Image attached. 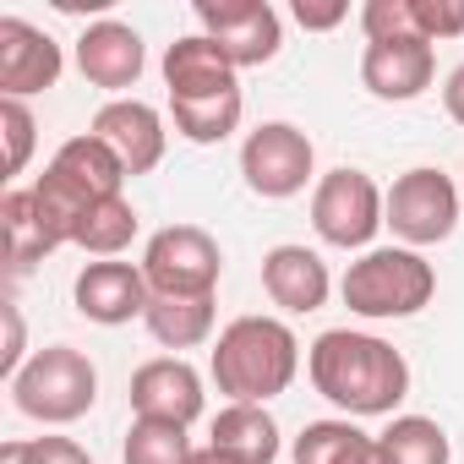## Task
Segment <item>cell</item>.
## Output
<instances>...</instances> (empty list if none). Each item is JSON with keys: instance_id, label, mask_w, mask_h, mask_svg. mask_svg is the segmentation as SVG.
<instances>
[{"instance_id": "obj_1", "label": "cell", "mask_w": 464, "mask_h": 464, "mask_svg": "<svg viewBox=\"0 0 464 464\" xmlns=\"http://www.w3.org/2000/svg\"><path fill=\"white\" fill-rule=\"evenodd\" d=\"M306 377L312 388L344 410V420H366V415H393L410 393V366L404 355L377 339V334H355V328H328L312 339L306 350Z\"/></svg>"}, {"instance_id": "obj_2", "label": "cell", "mask_w": 464, "mask_h": 464, "mask_svg": "<svg viewBox=\"0 0 464 464\" xmlns=\"http://www.w3.org/2000/svg\"><path fill=\"white\" fill-rule=\"evenodd\" d=\"M208 372L218 393H229V404H268L295 382L301 339L279 317H236L218 334Z\"/></svg>"}, {"instance_id": "obj_3", "label": "cell", "mask_w": 464, "mask_h": 464, "mask_svg": "<svg viewBox=\"0 0 464 464\" xmlns=\"http://www.w3.org/2000/svg\"><path fill=\"white\" fill-rule=\"evenodd\" d=\"M339 295L355 317L366 323H399V317H415L431 306L437 295V274L420 252L410 246H372L361 252L344 279H339Z\"/></svg>"}, {"instance_id": "obj_4", "label": "cell", "mask_w": 464, "mask_h": 464, "mask_svg": "<svg viewBox=\"0 0 464 464\" xmlns=\"http://www.w3.org/2000/svg\"><path fill=\"white\" fill-rule=\"evenodd\" d=\"M126 180H131V175H126V164L110 153V142H99L93 131H82V137H72V142L55 148V159L44 164V175L34 180V191H39L44 213L55 218V229L66 236V246H72L77 218H82L93 202H104V197H126V191H121Z\"/></svg>"}, {"instance_id": "obj_5", "label": "cell", "mask_w": 464, "mask_h": 464, "mask_svg": "<svg viewBox=\"0 0 464 464\" xmlns=\"http://www.w3.org/2000/svg\"><path fill=\"white\" fill-rule=\"evenodd\" d=\"M6 388H12V399H17V410H23L28 420L72 426V420H82V415L93 410V399H99V372H93V361H88L82 350L50 344V350H39Z\"/></svg>"}, {"instance_id": "obj_6", "label": "cell", "mask_w": 464, "mask_h": 464, "mask_svg": "<svg viewBox=\"0 0 464 464\" xmlns=\"http://www.w3.org/2000/svg\"><path fill=\"white\" fill-rule=\"evenodd\" d=\"M388 213V191L366 175V169H328L312 186V229L323 246L339 252H372V236L382 229Z\"/></svg>"}, {"instance_id": "obj_7", "label": "cell", "mask_w": 464, "mask_h": 464, "mask_svg": "<svg viewBox=\"0 0 464 464\" xmlns=\"http://www.w3.org/2000/svg\"><path fill=\"white\" fill-rule=\"evenodd\" d=\"M459 213H464L459 186H453L442 169L420 164V169H404V175L388 186V213H382V224L393 229L410 252H420V246H437V241L453 236Z\"/></svg>"}, {"instance_id": "obj_8", "label": "cell", "mask_w": 464, "mask_h": 464, "mask_svg": "<svg viewBox=\"0 0 464 464\" xmlns=\"http://www.w3.org/2000/svg\"><path fill=\"white\" fill-rule=\"evenodd\" d=\"M142 274H148L153 295H218L224 252L202 224H169L148 241Z\"/></svg>"}, {"instance_id": "obj_9", "label": "cell", "mask_w": 464, "mask_h": 464, "mask_svg": "<svg viewBox=\"0 0 464 464\" xmlns=\"http://www.w3.org/2000/svg\"><path fill=\"white\" fill-rule=\"evenodd\" d=\"M241 175L257 197L285 202L295 191H306V180L317 175V148L301 126L290 121H263L246 142H241Z\"/></svg>"}, {"instance_id": "obj_10", "label": "cell", "mask_w": 464, "mask_h": 464, "mask_svg": "<svg viewBox=\"0 0 464 464\" xmlns=\"http://www.w3.org/2000/svg\"><path fill=\"white\" fill-rule=\"evenodd\" d=\"M202 34L229 55V66H268L285 44V23L268 0H197Z\"/></svg>"}, {"instance_id": "obj_11", "label": "cell", "mask_w": 464, "mask_h": 464, "mask_svg": "<svg viewBox=\"0 0 464 464\" xmlns=\"http://www.w3.org/2000/svg\"><path fill=\"white\" fill-rule=\"evenodd\" d=\"M99 142H110V153L126 164V175H148L164 164V148H169V131H164V115L142 99H110L99 104L93 126H88Z\"/></svg>"}, {"instance_id": "obj_12", "label": "cell", "mask_w": 464, "mask_h": 464, "mask_svg": "<svg viewBox=\"0 0 464 464\" xmlns=\"http://www.w3.org/2000/svg\"><path fill=\"white\" fill-rule=\"evenodd\" d=\"M61 72H66V55L44 28L23 17H0V99L44 93L61 82Z\"/></svg>"}, {"instance_id": "obj_13", "label": "cell", "mask_w": 464, "mask_h": 464, "mask_svg": "<svg viewBox=\"0 0 464 464\" xmlns=\"http://www.w3.org/2000/svg\"><path fill=\"white\" fill-rule=\"evenodd\" d=\"M437 55L426 39H377L361 50V88L382 104H410L431 88Z\"/></svg>"}, {"instance_id": "obj_14", "label": "cell", "mask_w": 464, "mask_h": 464, "mask_svg": "<svg viewBox=\"0 0 464 464\" xmlns=\"http://www.w3.org/2000/svg\"><path fill=\"white\" fill-rule=\"evenodd\" d=\"M72 301H77V312H82L88 323L121 328V323H131V317H148L153 290H148L142 263L131 268V263H115V257H110V263H88V268L77 274Z\"/></svg>"}, {"instance_id": "obj_15", "label": "cell", "mask_w": 464, "mask_h": 464, "mask_svg": "<svg viewBox=\"0 0 464 464\" xmlns=\"http://www.w3.org/2000/svg\"><path fill=\"white\" fill-rule=\"evenodd\" d=\"M131 415H137V420L191 426V420L202 415V377H197V366H186L180 355L142 361V366L131 372Z\"/></svg>"}, {"instance_id": "obj_16", "label": "cell", "mask_w": 464, "mask_h": 464, "mask_svg": "<svg viewBox=\"0 0 464 464\" xmlns=\"http://www.w3.org/2000/svg\"><path fill=\"white\" fill-rule=\"evenodd\" d=\"M142 66H148V55H142L137 28L104 17V23H88V28L77 34V72H82L93 88H104V93H126V88H137Z\"/></svg>"}, {"instance_id": "obj_17", "label": "cell", "mask_w": 464, "mask_h": 464, "mask_svg": "<svg viewBox=\"0 0 464 464\" xmlns=\"http://www.w3.org/2000/svg\"><path fill=\"white\" fill-rule=\"evenodd\" d=\"M164 88H169V104H191V99H218V93H236V66L229 55L208 39V34H191V39H175L164 50Z\"/></svg>"}, {"instance_id": "obj_18", "label": "cell", "mask_w": 464, "mask_h": 464, "mask_svg": "<svg viewBox=\"0 0 464 464\" xmlns=\"http://www.w3.org/2000/svg\"><path fill=\"white\" fill-rule=\"evenodd\" d=\"M263 290L279 312L290 317H306V312H323L328 306V263L312 252V246H274L263 257Z\"/></svg>"}, {"instance_id": "obj_19", "label": "cell", "mask_w": 464, "mask_h": 464, "mask_svg": "<svg viewBox=\"0 0 464 464\" xmlns=\"http://www.w3.org/2000/svg\"><path fill=\"white\" fill-rule=\"evenodd\" d=\"M0 229H6V263H12V274H28L34 263H44L50 252L66 246V236L55 229V218L44 213V202H39L34 186H17V191L0 197Z\"/></svg>"}, {"instance_id": "obj_20", "label": "cell", "mask_w": 464, "mask_h": 464, "mask_svg": "<svg viewBox=\"0 0 464 464\" xmlns=\"http://www.w3.org/2000/svg\"><path fill=\"white\" fill-rule=\"evenodd\" d=\"M213 448L241 464H274L279 459V420L263 404H224L213 415Z\"/></svg>"}, {"instance_id": "obj_21", "label": "cell", "mask_w": 464, "mask_h": 464, "mask_svg": "<svg viewBox=\"0 0 464 464\" xmlns=\"http://www.w3.org/2000/svg\"><path fill=\"white\" fill-rule=\"evenodd\" d=\"M142 328L164 350H197L213 339V295H153Z\"/></svg>"}, {"instance_id": "obj_22", "label": "cell", "mask_w": 464, "mask_h": 464, "mask_svg": "<svg viewBox=\"0 0 464 464\" xmlns=\"http://www.w3.org/2000/svg\"><path fill=\"white\" fill-rule=\"evenodd\" d=\"M131 236H137V208L126 202V197H104V202H93L82 218H77V236H72V246H82V252H93V257H121L126 246H131Z\"/></svg>"}, {"instance_id": "obj_23", "label": "cell", "mask_w": 464, "mask_h": 464, "mask_svg": "<svg viewBox=\"0 0 464 464\" xmlns=\"http://www.w3.org/2000/svg\"><path fill=\"white\" fill-rule=\"evenodd\" d=\"M377 442H382L388 464H448V459H453L448 431H442L431 415H393Z\"/></svg>"}, {"instance_id": "obj_24", "label": "cell", "mask_w": 464, "mask_h": 464, "mask_svg": "<svg viewBox=\"0 0 464 464\" xmlns=\"http://www.w3.org/2000/svg\"><path fill=\"white\" fill-rule=\"evenodd\" d=\"M241 110H246V99H241V88H236V93H218V99L169 104V121H175V131H180L186 142L208 148V142H224L229 131L241 126Z\"/></svg>"}, {"instance_id": "obj_25", "label": "cell", "mask_w": 464, "mask_h": 464, "mask_svg": "<svg viewBox=\"0 0 464 464\" xmlns=\"http://www.w3.org/2000/svg\"><path fill=\"white\" fill-rule=\"evenodd\" d=\"M191 453L197 448L186 442V426H169V420H131L121 442L126 464H191Z\"/></svg>"}, {"instance_id": "obj_26", "label": "cell", "mask_w": 464, "mask_h": 464, "mask_svg": "<svg viewBox=\"0 0 464 464\" xmlns=\"http://www.w3.org/2000/svg\"><path fill=\"white\" fill-rule=\"evenodd\" d=\"M372 437L355 426V420H312L301 437H295V464H350Z\"/></svg>"}, {"instance_id": "obj_27", "label": "cell", "mask_w": 464, "mask_h": 464, "mask_svg": "<svg viewBox=\"0 0 464 464\" xmlns=\"http://www.w3.org/2000/svg\"><path fill=\"white\" fill-rule=\"evenodd\" d=\"M0 464H93L77 437H17L0 448Z\"/></svg>"}, {"instance_id": "obj_28", "label": "cell", "mask_w": 464, "mask_h": 464, "mask_svg": "<svg viewBox=\"0 0 464 464\" xmlns=\"http://www.w3.org/2000/svg\"><path fill=\"white\" fill-rule=\"evenodd\" d=\"M34 131H39V121H34L28 99H0V137H6V175H23V169H28V159H34Z\"/></svg>"}, {"instance_id": "obj_29", "label": "cell", "mask_w": 464, "mask_h": 464, "mask_svg": "<svg viewBox=\"0 0 464 464\" xmlns=\"http://www.w3.org/2000/svg\"><path fill=\"white\" fill-rule=\"evenodd\" d=\"M361 34H366V44H377V39H420L415 0H366L361 6Z\"/></svg>"}, {"instance_id": "obj_30", "label": "cell", "mask_w": 464, "mask_h": 464, "mask_svg": "<svg viewBox=\"0 0 464 464\" xmlns=\"http://www.w3.org/2000/svg\"><path fill=\"white\" fill-rule=\"evenodd\" d=\"M415 28L426 44L459 39L464 34V0H415Z\"/></svg>"}, {"instance_id": "obj_31", "label": "cell", "mask_w": 464, "mask_h": 464, "mask_svg": "<svg viewBox=\"0 0 464 464\" xmlns=\"http://www.w3.org/2000/svg\"><path fill=\"white\" fill-rule=\"evenodd\" d=\"M344 17H350L344 0H295V23H301L306 34H328V28H339Z\"/></svg>"}, {"instance_id": "obj_32", "label": "cell", "mask_w": 464, "mask_h": 464, "mask_svg": "<svg viewBox=\"0 0 464 464\" xmlns=\"http://www.w3.org/2000/svg\"><path fill=\"white\" fill-rule=\"evenodd\" d=\"M28 361H34V355H28V339H23V312H17V306H6V355H0V377L12 382Z\"/></svg>"}, {"instance_id": "obj_33", "label": "cell", "mask_w": 464, "mask_h": 464, "mask_svg": "<svg viewBox=\"0 0 464 464\" xmlns=\"http://www.w3.org/2000/svg\"><path fill=\"white\" fill-rule=\"evenodd\" d=\"M442 110H448L453 126H464V66L448 72V82H442Z\"/></svg>"}, {"instance_id": "obj_34", "label": "cell", "mask_w": 464, "mask_h": 464, "mask_svg": "<svg viewBox=\"0 0 464 464\" xmlns=\"http://www.w3.org/2000/svg\"><path fill=\"white\" fill-rule=\"evenodd\" d=\"M191 464H241V459H229V453H218V448L208 442V448H197V453H191Z\"/></svg>"}, {"instance_id": "obj_35", "label": "cell", "mask_w": 464, "mask_h": 464, "mask_svg": "<svg viewBox=\"0 0 464 464\" xmlns=\"http://www.w3.org/2000/svg\"><path fill=\"white\" fill-rule=\"evenodd\" d=\"M350 464H388V453H382V442L372 437V442H366V448H361V453H355Z\"/></svg>"}]
</instances>
